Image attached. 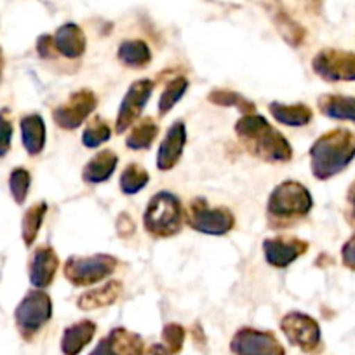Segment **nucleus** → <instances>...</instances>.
<instances>
[{"label": "nucleus", "mask_w": 355, "mask_h": 355, "mask_svg": "<svg viewBox=\"0 0 355 355\" xmlns=\"http://www.w3.org/2000/svg\"><path fill=\"white\" fill-rule=\"evenodd\" d=\"M235 135L242 146L263 162L284 164L293 159L291 143L263 115H242L235 124Z\"/></svg>", "instance_id": "1"}, {"label": "nucleus", "mask_w": 355, "mask_h": 355, "mask_svg": "<svg viewBox=\"0 0 355 355\" xmlns=\"http://www.w3.org/2000/svg\"><path fill=\"white\" fill-rule=\"evenodd\" d=\"M310 169L312 174L326 182L343 173L355 159V132L350 129H331L310 146Z\"/></svg>", "instance_id": "2"}, {"label": "nucleus", "mask_w": 355, "mask_h": 355, "mask_svg": "<svg viewBox=\"0 0 355 355\" xmlns=\"http://www.w3.org/2000/svg\"><path fill=\"white\" fill-rule=\"evenodd\" d=\"M312 207L313 197L310 190L300 182L288 180L272 190L266 202V216L272 227H289L291 223L303 220Z\"/></svg>", "instance_id": "3"}, {"label": "nucleus", "mask_w": 355, "mask_h": 355, "mask_svg": "<svg viewBox=\"0 0 355 355\" xmlns=\"http://www.w3.org/2000/svg\"><path fill=\"white\" fill-rule=\"evenodd\" d=\"M183 220H185V213H183L182 200L167 190L157 192L148 200V206L143 213L145 230L159 239L176 235L182 230Z\"/></svg>", "instance_id": "4"}, {"label": "nucleus", "mask_w": 355, "mask_h": 355, "mask_svg": "<svg viewBox=\"0 0 355 355\" xmlns=\"http://www.w3.org/2000/svg\"><path fill=\"white\" fill-rule=\"evenodd\" d=\"M119 259L110 254L70 256L64 261V279L77 288H87L105 281L117 270Z\"/></svg>", "instance_id": "5"}, {"label": "nucleus", "mask_w": 355, "mask_h": 355, "mask_svg": "<svg viewBox=\"0 0 355 355\" xmlns=\"http://www.w3.org/2000/svg\"><path fill=\"white\" fill-rule=\"evenodd\" d=\"M53 317V300L44 289H33L16 306L15 319L19 333L25 338H32L39 333Z\"/></svg>", "instance_id": "6"}, {"label": "nucleus", "mask_w": 355, "mask_h": 355, "mask_svg": "<svg viewBox=\"0 0 355 355\" xmlns=\"http://www.w3.org/2000/svg\"><path fill=\"white\" fill-rule=\"evenodd\" d=\"M185 216L189 227L204 235H227L235 227V216L227 207H209L204 199L192 200Z\"/></svg>", "instance_id": "7"}, {"label": "nucleus", "mask_w": 355, "mask_h": 355, "mask_svg": "<svg viewBox=\"0 0 355 355\" xmlns=\"http://www.w3.org/2000/svg\"><path fill=\"white\" fill-rule=\"evenodd\" d=\"M98 105L96 94L91 89H80L71 93L61 105L53 110V119L58 128L73 131L78 129L91 115Z\"/></svg>", "instance_id": "8"}, {"label": "nucleus", "mask_w": 355, "mask_h": 355, "mask_svg": "<svg viewBox=\"0 0 355 355\" xmlns=\"http://www.w3.org/2000/svg\"><path fill=\"white\" fill-rule=\"evenodd\" d=\"M312 70L326 82H355V53L322 49L313 56Z\"/></svg>", "instance_id": "9"}, {"label": "nucleus", "mask_w": 355, "mask_h": 355, "mask_svg": "<svg viewBox=\"0 0 355 355\" xmlns=\"http://www.w3.org/2000/svg\"><path fill=\"white\" fill-rule=\"evenodd\" d=\"M153 87H155V84L150 78H139L129 85L128 93L124 94L121 107H119L117 119H115V132L117 135L125 132L128 129H131L132 124L139 121L146 103L152 98Z\"/></svg>", "instance_id": "10"}, {"label": "nucleus", "mask_w": 355, "mask_h": 355, "mask_svg": "<svg viewBox=\"0 0 355 355\" xmlns=\"http://www.w3.org/2000/svg\"><path fill=\"white\" fill-rule=\"evenodd\" d=\"M281 329L293 347H298L306 354H315L320 348V326L306 313H286L281 320Z\"/></svg>", "instance_id": "11"}, {"label": "nucleus", "mask_w": 355, "mask_h": 355, "mask_svg": "<svg viewBox=\"0 0 355 355\" xmlns=\"http://www.w3.org/2000/svg\"><path fill=\"white\" fill-rule=\"evenodd\" d=\"M230 350L235 355H286L281 341L268 331L242 327L234 334Z\"/></svg>", "instance_id": "12"}, {"label": "nucleus", "mask_w": 355, "mask_h": 355, "mask_svg": "<svg viewBox=\"0 0 355 355\" xmlns=\"http://www.w3.org/2000/svg\"><path fill=\"white\" fill-rule=\"evenodd\" d=\"M309 251V242L298 237L277 235L263 241V254L265 261L275 268H286L293 265L300 256Z\"/></svg>", "instance_id": "13"}, {"label": "nucleus", "mask_w": 355, "mask_h": 355, "mask_svg": "<svg viewBox=\"0 0 355 355\" xmlns=\"http://www.w3.org/2000/svg\"><path fill=\"white\" fill-rule=\"evenodd\" d=\"M60 268V258L51 245H39L33 251L28 265L30 282L35 289H47L53 284Z\"/></svg>", "instance_id": "14"}, {"label": "nucleus", "mask_w": 355, "mask_h": 355, "mask_svg": "<svg viewBox=\"0 0 355 355\" xmlns=\"http://www.w3.org/2000/svg\"><path fill=\"white\" fill-rule=\"evenodd\" d=\"M187 145V128L182 121L174 122L167 129L162 143L157 152V169L159 171H171L178 166L182 160L183 150Z\"/></svg>", "instance_id": "15"}, {"label": "nucleus", "mask_w": 355, "mask_h": 355, "mask_svg": "<svg viewBox=\"0 0 355 355\" xmlns=\"http://www.w3.org/2000/svg\"><path fill=\"white\" fill-rule=\"evenodd\" d=\"M117 153L112 152V150H101L87 160V164L82 169V180L89 185H100V183L108 182L117 169Z\"/></svg>", "instance_id": "16"}, {"label": "nucleus", "mask_w": 355, "mask_h": 355, "mask_svg": "<svg viewBox=\"0 0 355 355\" xmlns=\"http://www.w3.org/2000/svg\"><path fill=\"white\" fill-rule=\"evenodd\" d=\"M53 40L58 53L68 60H77L85 53V35L75 23L60 26Z\"/></svg>", "instance_id": "17"}, {"label": "nucleus", "mask_w": 355, "mask_h": 355, "mask_svg": "<svg viewBox=\"0 0 355 355\" xmlns=\"http://www.w3.org/2000/svg\"><path fill=\"white\" fill-rule=\"evenodd\" d=\"M96 334V324L93 320H80L67 327L61 338V352L64 355H78Z\"/></svg>", "instance_id": "18"}, {"label": "nucleus", "mask_w": 355, "mask_h": 355, "mask_svg": "<svg viewBox=\"0 0 355 355\" xmlns=\"http://www.w3.org/2000/svg\"><path fill=\"white\" fill-rule=\"evenodd\" d=\"M122 289H124L122 282L110 281L105 286H101V288L89 289L84 295L78 296L77 306L80 310H85V312H89V310L103 309V306H110L121 298Z\"/></svg>", "instance_id": "19"}, {"label": "nucleus", "mask_w": 355, "mask_h": 355, "mask_svg": "<svg viewBox=\"0 0 355 355\" xmlns=\"http://www.w3.org/2000/svg\"><path fill=\"white\" fill-rule=\"evenodd\" d=\"M319 112L333 121H347L355 124V98L343 94H322L317 100Z\"/></svg>", "instance_id": "20"}, {"label": "nucleus", "mask_w": 355, "mask_h": 355, "mask_svg": "<svg viewBox=\"0 0 355 355\" xmlns=\"http://www.w3.org/2000/svg\"><path fill=\"white\" fill-rule=\"evenodd\" d=\"M21 128V141L28 155H39L46 146V122L42 115L30 114L19 122Z\"/></svg>", "instance_id": "21"}, {"label": "nucleus", "mask_w": 355, "mask_h": 355, "mask_svg": "<svg viewBox=\"0 0 355 355\" xmlns=\"http://www.w3.org/2000/svg\"><path fill=\"white\" fill-rule=\"evenodd\" d=\"M268 110H270L275 122L282 125H289V128H305L313 119L312 108L303 103L286 105L275 101V103L268 105Z\"/></svg>", "instance_id": "22"}, {"label": "nucleus", "mask_w": 355, "mask_h": 355, "mask_svg": "<svg viewBox=\"0 0 355 355\" xmlns=\"http://www.w3.org/2000/svg\"><path fill=\"white\" fill-rule=\"evenodd\" d=\"M110 355H143V340L139 334L131 333L124 327H115L107 338Z\"/></svg>", "instance_id": "23"}, {"label": "nucleus", "mask_w": 355, "mask_h": 355, "mask_svg": "<svg viewBox=\"0 0 355 355\" xmlns=\"http://www.w3.org/2000/svg\"><path fill=\"white\" fill-rule=\"evenodd\" d=\"M159 136V124L153 119L146 117L131 125L129 135L125 136V146L135 152L148 150Z\"/></svg>", "instance_id": "24"}, {"label": "nucleus", "mask_w": 355, "mask_h": 355, "mask_svg": "<svg viewBox=\"0 0 355 355\" xmlns=\"http://www.w3.org/2000/svg\"><path fill=\"white\" fill-rule=\"evenodd\" d=\"M119 61L132 70H141L152 61V51L143 40H125L119 46Z\"/></svg>", "instance_id": "25"}, {"label": "nucleus", "mask_w": 355, "mask_h": 355, "mask_svg": "<svg viewBox=\"0 0 355 355\" xmlns=\"http://www.w3.org/2000/svg\"><path fill=\"white\" fill-rule=\"evenodd\" d=\"M47 213V204L46 202H37L32 207H28L23 216L21 221V237L25 245H33V242L37 241V235H39L40 228L44 225V218Z\"/></svg>", "instance_id": "26"}, {"label": "nucleus", "mask_w": 355, "mask_h": 355, "mask_svg": "<svg viewBox=\"0 0 355 355\" xmlns=\"http://www.w3.org/2000/svg\"><path fill=\"white\" fill-rule=\"evenodd\" d=\"M150 182V174L146 173V169L143 166L136 162H129L128 166L124 167L121 174V185L122 193L125 196H135V193H139Z\"/></svg>", "instance_id": "27"}, {"label": "nucleus", "mask_w": 355, "mask_h": 355, "mask_svg": "<svg viewBox=\"0 0 355 355\" xmlns=\"http://www.w3.org/2000/svg\"><path fill=\"white\" fill-rule=\"evenodd\" d=\"M187 89H189V80L185 77H174L167 82V85L164 87L162 94H160L159 100V115L164 117V115L169 114L176 103L183 100L185 96Z\"/></svg>", "instance_id": "28"}, {"label": "nucleus", "mask_w": 355, "mask_h": 355, "mask_svg": "<svg viewBox=\"0 0 355 355\" xmlns=\"http://www.w3.org/2000/svg\"><path fill=\"white\" fill-rule=\"evenodd\" d=\"M207 100L213 105H218V107L237 108V110L242 112V115L256 114V107L251 100L244 98L242 94L234 93V91H228V89H214L209 93Z\"/></svg>", "instance_id": "29"}, {"label": "nucleus", "mask_w": 355, "mask_h": 355, "mask_svg": "<svg viewBox=\"0 0 355 355\" xmlns=\"http://www.w3.org/2000/svg\"><path fill=\"white\" fill-rule=\"evenodd\" d=\"M110 138L112 128L103 117H94L93 121H89V124L82 131V145L85 148H98V146L105 145Z\"/></svg>", "instance_id": "30"}, {"label": "nucleus", "mask_w": 355, "mask_h": 355, "mask_svg": "<svg viewBox=\"0 0 355 355\" xmlns=\"http://www.w3.org/2000/svg\"><path fill=\"white\" fill-rule=\"evenodd\" d=\"M30 185H32V176L25 167H16L12 169L11 176H9V190L15 199L16 204H25L26 197H28Z\"/></svg>", "instance_id": "31"}, {"label": "nucleus", "mask_w": 355, "mask_h": 355, "mask_svg": "<svg viewBox=\"0 0 355 355\" xmlns=\"http://www.w3.org/2000/svg\"><path fill=\"white\" fill-rule=\"evenodd\" d=\"M185 327L180 326V324H166L162 329V340H164V347L171 352V354H178V352H182L183 343H185Z\"/></svg>", "instance_id": "32"}, {"label": "nucleus", "mask_w": 355, "mask_h": 355, "mask_svg": "<svg viewBox=\"0 0 355 355\" xmlns=\"http://www.w3.org/2000/svg\"><path fill=\"white\" fill-rule=\"evenodd\" d=\"M277 26L281 30L282 37L286 39V42H289L291 46L296 47L305 40V30L300 25H296V23H293L288 16H281L277 21Z\"/></svg>", "instance_id": "33"}, {"label": "nucleus", "mask_w": 355, "mask_h": 355, "mask_svg": "<svg viewBox=\"0 0 355 355\" xmlns=\"http://www.w3.org/2000/svg\"><path fill=\"white\" fill-rule=\"evenodd\" d=\"M12 143V121L8 108L0 110V159L6 157L11 150Z\"/></svg>", "instance_id": "34"}, {"label": "nucleus", "mask_w": 355, "mask_h": 355, "mask_svg": "<svg viewBox=\"0 0 355 355\" xmlns=\"http://www.w3.org/2000/svg\"><path fill=\"white\" fill-rule=\"evenodd\" d=\"M341 261L348 270L355 272V234L341 248Z\"/></svg>", "instance_id": "35"}, {"label": "nucleus", "mask_w": 355, "mask_h": 355, "mask_svg": "<svg viewBox=\"0 0 355 355\" xmlns=\"http://www.w3.org/2000/svg\"><path fill=\"white\" fill-rule=\"evenodd\" d=\"M37 51H39L40 58H53L54 53H58L56 47H54V40L51 35H42L37 40Z\"/></svg>", "instance_id": "36"}, {"label": "nucleus", "mask_w": 355, "mask_h": 355, "mask_svg": "<svg viewBox=\"0 0 355 355\" xmlns=\"http://www.w3.org/2000/svg\"><path fill=\"white\" fill-rule=\"evenodd\" d=\"M347 204H348V223L354 225L355 227V182L348 187V192H347Z\"/></svg>", "instance_id": "37"}, {"label": "nucleus", "mask_w": 355, "mask_h": 355, "mask_svg": "<svg viewBox=\"0 0 355 355\" xmlns=\"http://www.w3.org/2000/svg\"><path fill=\"white\" fill-rule=\"evenodd\" d=\"M117 228L121 234L119 235H124V237H129V235L135 232V223H132L131 218L128 216V214H121L119 216V223H117Z\"/></svg>", "instance_id": "38"}, {"label": "nucleus", "mask_w": 355, "mask_h": 355, "mask_svg": "<svg viewBox=\"0 0 355 355\" xmlns=\"http://www.w3.org/2000/svg\"><path fill=\"white\" fill-rule=\"evenodd\" d=\"M146 355H173L164 345H152L146 352Z\"/></svg>", "instance_id": "39"}, {"label": "nucleus", "mask_w": 355, "mask_h": 355, "mask_svg": "<svg viewBox=\"0 0 355 355\" xmlns=\"http://www.w3.org/2000/svg\"><path fill=\"white\" fill-rule=\"evenodd\" d=\"M4 53H2V47H0V82H2V78H4Z\"/></svg>", "instance_id": "40"}, {"label": "nucleus", "mask_w": 355, "mask_h": 355, "mask_svg": "<svg viewBox=\"0 0 355 355\" xmlns=\"http://www.w3.org/2000/svg\"><path fill=\"white\" fill-rule=\"evenodd\" d=\"M309 2H312V4L317 8V6H320V2H322V0H309Z\"/></svg>", "instance_id": "41"}]
</instances>
